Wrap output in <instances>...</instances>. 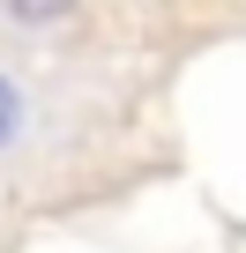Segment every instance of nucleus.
<instances>
[{"label": "nucleus", "instance_id": "obj_1", "mask_svg": "<svg viewBox=\"0 0 246 253\" xmlns=\"http://www.w3.org/2000/svg\"><path fill=\"white\" fill-rule=\"evenodd\" d=\"M0 8H8L15 23H30V30H38V23H60V15L75 8V0H0Z\"/></svg>", "mask_w": 246, "mask_h": 253}, {"label": "nucleus", "instance_id": "obj_2", "mask_svg": "<svg viewBox=\"0 0 246 253\" xmlns=\"http://www.w3.org/2000/svg\"><path fill=\"white\" fill-rule=\"evenodd\" d=\"M15 126H23V97H15V82L0 75V149L15 142Z\"/></svg>", "mask_w": 246, "mask_h": 253}]
</instances>
